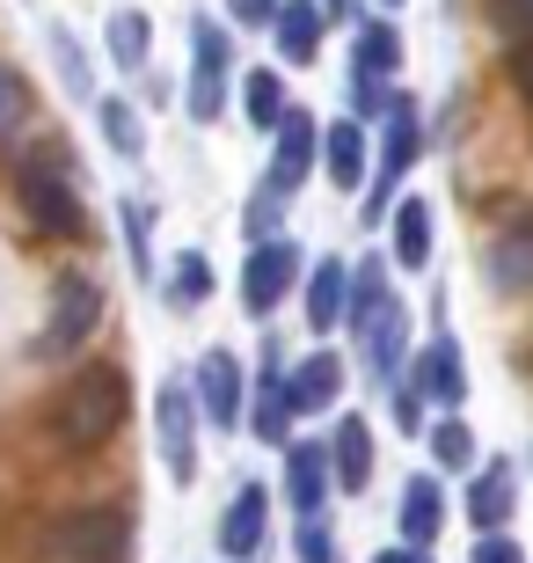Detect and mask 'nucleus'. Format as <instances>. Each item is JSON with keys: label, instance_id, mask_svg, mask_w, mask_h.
Returning <instances> with one entry per match:
<instances>
[{"label": "nucleus", "instance_id": "obj_1", "mask_svg": "<svg viewBox=\"0 0 533 563\" xmlns=\"http://www.w3.org/2000/svg\"><path fill=\"white\" fill-rule=\"evenodd\" d=\"M110 418H118V380H110V374H81V380H74V396H66V432L96 439Z\"/></svg>", "mask_w": 533, "mask_h": 563}, {"label": "nucleus", "instance_id": "obj_2", "mask_svg": "<svg viewBox=\"0 0 533 563\" xmlns=\"http://www.w3.org/2000/svg\"><path fill=\"white\" fill-rule=\"evenodd\" d=\"M0 110H15V88H8V74H0Z\"/></svg>", "mask_w": 533, "mask_h": 563}]
</instances>
